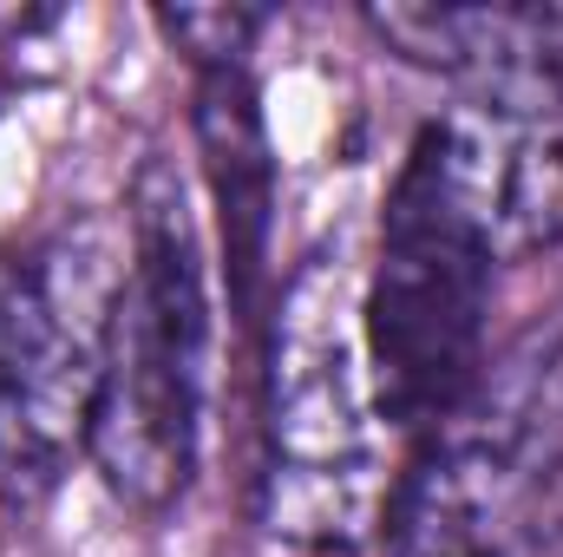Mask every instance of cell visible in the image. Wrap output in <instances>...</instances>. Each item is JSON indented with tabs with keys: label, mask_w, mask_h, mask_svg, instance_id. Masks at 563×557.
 <instances>
[{
	"label": "cell",
	"mask_w": 563,
	"mask_h": 557,
	"mask_svg": "<svg viewBox=\"0 0 563 557\" xmlns=\"http://www.w3.org/2000/svg\"><path fill=\"white\" fill-rule=\"evenodd\" d=\"M387 557H563V308L485 354L426 426Z\"/></svg>",
	"instance_id": "cell-2"
},
{
	"label": "cell",
	"mask_w": 563,
	"mask_h": 557,
	"mask_svg": "<svg viewBox=\"0 0 563 557\" xmlns=\"http://www.w3.org/2000/svg\"><path fill=\"white\" fill-rule=\"evenodd\" d=\"M492 276L498 263L445 210L420 157H407L387 197L374 282L361 288V341H367L380 419L426 433L472 387V374L485 368Z\"/></svg>",
	"instance_id": "cell-5"
},
{
	"label": "cell",
	"mask_w": 563,
	"mask_h": 557,
	"mask_svg": "<svg viewBox=\"0 0 563 557\" xmlns=\"http://www.w3.org/2000/svg\"><path fill=\"white\" fill-rule=\"evenodd\" d=\"M125 250L59 230L0 256V505H40L92 433L106 308Z\"/></svg>",
	"instance_id": "cell-4"
},
{
	"label": "cell",
	"mask_w": 563,
	"mask_h": 557,
	"mask_svg": "<svg viewBox=\"0 0 563 557\" xmlns=\"http://www.w3.org/2000/svg\"><path fill=\"white\" fill-rule=\"evenodd\" d=\"M53 13H40V7H0V40H20V33H33V26H46Z\"/></svg>",
	"instance_id": "cell-7"
},
{
	"label": "cell",
	"mask_w": 563,
	"mask_h": 557,
	"mask_svg": "<svg viewBox=\"0 0 563 557\" xmlns=\"http://www.w3.org/2000/svg\"><path fill=\"white\" fill-rule=\"evenodd\" d=\"M210 282L197 210L164 164H144L132 190L125 270L106 308V354L86 459L99 466L106 492L139 512L164 518L203 452V401H210Z\"/></svg>",
	"instance_id": "cell-1"
},
{
	"label": "cell",
	"mask_w": 563,
	"mask_h": 557,
	"mask_svg": "<svg viewBox=\"0 0 563 557\" xmlns=\"http://www.w3.org/2000/svg\"><path fill=\"white\" fill-rule=\"evenodd\" d=\"M380 499V401L361 341V288L341 256L301 263L269 341L263 525L301 557H347Z\"/></svg>",
	"instance_id": "cell-3"
},
{
	"label": "cell",
	"mask_w": 563,
	"mask_h": 557,
	"mask_svg": "<svg viewBox=\"0 0 563 557\" xmlns=\"http://www.w3.org/2000/svg\"><path fill=\"white\" fill-rule=\"evenodd\" d=\"M164 40L184 46L197 59V73H243L256 33L269 26L263 13H243V7H184V13H157Z\"/></svg>",
	"instance_id": "cell-6"
}]
</instances>
